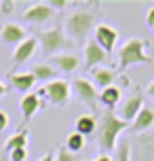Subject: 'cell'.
<instances>
[{
  "instance_id": "1",
  "label": "cell",
  "mask_w": 154,
  "mask_h": 161,
  "mask_svg": "<svg viewBox=\"0 0 154 161\" xmlns=\"http://www.w3.org/2000/svg\"><path fill=\"white\" fill-rule=\"evenodd\" d=\"M129 123H125L122 119H118L112 110H105L104 117H101V125H99L97 131V140L99 146L104 148V153H110L118 146V136L127 129Z\"/></svg>"
},
{
  "instance_id": "2",
  "label": "cell",
  "mask_w": 154,
  "mask_h": 161,
  "mask_svg": "<svg viewBox=\"0 0 154 161\" xmlns=\"http://www.w3.org/2000/svg\"><path fill=\"white\" fill-rule=\"evenodd\" d=\"M148 40L144 38H129L118 49V70H127L135 64H152V57L146 53Z\"/></svg>"
},
{
  "instance_id": "3",
  "label": "cell",
  "mask_w": 154,
  "mask_h": 161,
  "mask_svg": "<svg viewBox=\"0 0 154 161\" xmlns=\"http://www.w3.org/2000/svg\"><path fill=\"white\" fill-rule=\"evenodd\" d=\"M93 28H95V15L89 13V11H76V13H72V15L65 19L64 32L76 45V42L87 40V36L91 34Z\"/></svg>"
},
{
  "instance_id": "4",
  "label": "cell",
  "mask_w": 154,
  "mask_h": 161,
  "mask_svg": "<svg viewBox=\"0 0 154 161\" xmlns=\"http://www.w3.org/2000/svg\"><path fill=\"white\" fill-rule=\"evenodd\" d=\"M38 45L42 47L44 55L55 57L59 53H65V49L74 47V42L65 36L64 28H49V30H40L38 32Z\"/></svg>"
},
{
  "instance_id": "5",
  "label": "cell",
  "mask_w": 154,
  "mask_h": 161,
  "mask_svg": "<svg viewBox=\"0 0 154 161\" xmlns=\"http://www.w3.org/2000/svg\"><path fill=\"white\" fill-rule=\"evenodd\" d=\"M44 93H47V100H49L51 104L55 106H64L70 102V96H72V87H70V83L68 80H51L44 85Z\"/></svg>"
},
{
  "instance_id": "6",
  "label": "cell",
  "mask_w": 154,
  "mask_h": 161,
  "mask_svg": "<svg viewBox=\"0 0 154 161\" xmlns=\"http://www.w3.org/2000/svg\"><path fill=\"white\" fill-rule=\"evenodd\" d=\"M23 21H30V24H36V25H42L51 21L53 17H55V11L47 4V2H34L30 7L23 11Z\"/></svg>"
},
{
  "instance_id": "7",
  "label": "cell",
  "mask_w": 154,
  "mask_h": 161,
  "mask_svg": "<svg viewBox=\"0 0 154 161\" xmlns=\"http://www.w3.org/2000/svg\"><path fill=\"white\" fill-rule=\"evenodd\" d=\"M72 89H74V93L80 97L85 104H89V106H95L97 104V100H99V91H97V87L93 85V80H89V79H74V83H72Z\"/></svg>"
},
{
  "instance_id": "8",
  "label": "cell",
  "mask_w": 154,
  "mask_h": 161,
  "mask_svg": "<svg viewBox=\"0 0 154 161\" xmlns=\"http://www.w3.org/2000/svg\"><path fill=\"white\" fill-rule=\"evenodd\" d=\"M95 42L104 49L105 53L114 51L116 42H118V32H116V28H112L110 24H97L95 25Z\"/></svg>"
},
{
  "instance_id": "9",
  "label": "cell",
  "mask_w": 154,
  "mask_h": 161,
  "mask_svg": "<svg viewBox=\"0 0 154 161\" xmlns=\"http://www.w3.org/2000/svg\"><path fill=\"white\" fill-rule=\"evenodd\" d=\"M25 38H28V32H25L23 25H19V24H4L0 28V40L4 45H8V47L21 45Z\"/></svg>"
},
{
  "instance_id": "10",
  "label": "cell",
  "mask_w": 154,
  "mask_h": 161,
  "mask_svg": "<svg viewBox=\"0 0 154 161\" xmlns=\"http://www.w3.org/2000/svg\"><path fill=\"white\" fill-rule=\"evenodd\" d=\"M108 55H110V53H105L95 40H89V42L85 45V64H87V68H91V70L104 66L105 62H108Z\"/></svg>"
},
{
  "instance_id": "11",
  "label": "cell",
  "mask_w": 154,
  "mask_h": 161,
  "mask_svg": "<svg viewBox=\"0 0 154 161\" xmlns=\"http://www.w3.org/2000/svg\"><path fill=\"white\" fill-rule=\"evenodd\" d=\"M144 96L141 93H135V96H131L129 100H125L121 106V114H118V119H122L125 123H133L135 117L139 114V110L144 108Z\"/></svg>"
},
{
  "instance_id": "12",
  "label": "cell",
  "mask_w": 154,
  "mask_h": 161,
  "mask_svg": "<svg viewBox=\"0 0 154 161\" xmlns=\"http://www.w3.org/2000/svg\"><path fill=\"white\" fill-rule=\"evenodd\" d=\"M51 62H53V68H55L57 72L72 74V72L78 70V66H80V57L74 55V53H59V55L51 57Z\"/></svg>"
},
{
  "instance_id": "13",
  "label": "cell",
  "mask_w": 154,
  "mask_h": 161,
  "mask_svg": "<svg viewBox=\"0 0 154 161\" xmlns=\"http://www.w3.org/2000/svg\"><path fill=\"white\" fill-rule=\"evenodd\" d=\"M36 49H38V38L36 36H28L21 45L15 47V51H13V62L15 64H25L36 53Z\"/></svg>"
},
{
  "instance_id": "14",
  "label": "cell",
  "mask_w": 154,
  "mask_h": 161,
  "mask_svg": "<svg viewBox=\"0 0 154 161\" xmlns=\"http://www.w3.org/2000/svg\"><path fill=\"white\" fill-rule=\"evenodd\" d=\"M7 76H8V80H11V85H13L17 91H21V93H28V91L36 85V76H34L32 72H8Z\"/></svg>"
},
{
  "instance_id": "15",
  "label": "cell",
  "mask_w": 154,
  "mask_h": 161,
  "mask_svg": "<svg viewBox=\"0 0 154 161\" xmlns=\"http://www.w3.org/2000/svg\"><path fill=\"white\" fill-rule=\"evenodd\" d=\"M91 76H93V85L99 89L112 87L114 80H116V72L112 68H105V66H99V68H93L91 70Z\"/></svg>"
},
{
  "instance_id": "16",
  "label": "cell",
  "mask_w": 154,
  "mask_h": 161,
  "mask_svg": "<svg viewBox=\"0 0 154 161\" xmlns=\"http://www.w3.org/2000/svg\"><path fill=\"white\" fill-rule=\"evenodd\" d=\"M154 125V108L152 106H144L139 114L135 117V121L131 123V129L135 134H141V131H148V129Z\"/></svg>"
},
{
  "instance_id": "17",
  "label": "cell",
  "mask_w": 154,
  "mask_h": 161,
  "mask_svg": "<svg viewBox=\"0 0 154 161\" xmlns=\"http://www.w3.org/2000/svg\"><path fill=\"white\" fill-rule=\"evenodd\" d=\"M40 106H42V100L36 93H25L21 97V117H23V121L32 119L34 114L40 110Z\"/></svg>"
},
{
  "instance_id": "18",
  "label": "cell",
  "mask_w": 154,
  "mask_h": 161,
  "mask_svg": "<svg viewBox=\"0 0 154 161\" xmlns=\"http://www.w3.org/2000/svg\"><path fill=\"white\" fill-rule=\"evenodd\" d=\"M28 129L21 127L17 134L7 138V142H4V151L7 153H13V151H19V148H28Z\"/></svg>"
},
{
  "instance_id": "19",
  "label": "cell",
  "mask_w": 154,
  "mask_h": 161,
  "mask_svg": "<svg viewBox=\"0 0 154 161\" xmlns=\"http://www.w3.org/2000/svg\"><path fill=\"white\" fill-rule=\"evenodd\" d=\"M121 89L116 87V85H112V87H105L99 91V102L105 106V108H114V106L121 102Z\"/></svg>"
},
{
  "instance_id": "20",
  "label": "cell",
  "mask_w": 154,
  "mask_h": 161,
  "mask_svg": "<svg viewBox=\"0 0 154 161\" xmlns=\"http://www.w3.org/2000/svg\"><path fill=\"white\" fill-rule=\"evenodd\" d=\"M76 134H80V136H91L95 129H97V121L95 117H91V114H82L76 119Z\"/></svg>"
},
{
  "instance_id": "21",
  "label": "cell",
  "mask_w": 154,
  "mask_h": 161,
  "mask_svg": "<svg viewBox=\"0 0 154 161\" xmlns=\"http://www.w3.org/2000/svg\"><path fill=\"white\" fill-rule=\"evenodd\" d=\"M32 74L36 76V80H44V83L57 80V70L53 68V64H38V66H34Z\"/></svg>"
},
{
  "instance_id": "22",
  "label": "cell",
  "mask_w": 154,
  "mask_h": 161,
  "mask_svg": "<svg viewBox=\"0 0 154 161\" xmlns=\"http://www.w3.org/2000/svg\"><path fill=\"white\" fill-rule=\"evenodd\" d=\"M65 148L70 151V153H80L82 148H85V136H80V134H76V131H72L70 136L65 138Z\"/></svg>"
},
{
  "instance_id": "23",
  "label": "cell",
  "mask_w": 154,
  "mask_h": 161,
  "mask_svg": "<svg viewBox=\"0 0 154 161\" xmlns=\"http://www.w3.org/2000/svg\"><path fill=\"white\" fill-rule=\"evenodd\" d=\"M114 161H131V146L129 142H121L116 146V159Z\"/></svg>"
},
{
  "instance_id": "24",
  "label": "cell",
  "mask_w": 154,
  "mask_h": 161,
  "mask_svg": "<svg viewBox=\"0 0 154 161\" xmlns=\"http://www.w3.org/2000/svg\"><path fill=\"white\" fill-rule=\"evenodd\" d=\"M55 161H78V157L74 153H70L65 146H61V148H57V153H55Z\"/></svg>"
},
{
  "instance_id": "25",
  "label": "cell",
  "mask_w": 154,
  "mask_h": 161,
  "mask_svg": "<svg viewBox=\"0 0 154 161\" xmlns=\"http://www.w3.org/2000/svg\"><path fill=\"white\" fill-rule=\"evenodd\" d=\"M8 159L11 161H28V148H19V151L8 153Z\"/></svg>"
},
{
  "instance_id": "26",
  "label": "cell",
  "mask_w": 154,
  "mask_h": 161,
  "mask_svg": "<svg viewBox=\"0 0 154 161\" xmlns=\"http://www.w3.org/2000/svg\"><path fill=\"white\" fill-rule=\"evenodd\" d=\"M47 4H49L51 8H53V11H59V8H65L68 7V0H49V2H47Z\"/></svg>"
},
{
  "instance_id": "27",
  "label": "cell",
  "mask_w": 154,
  "mask_h": 161,
  "mask_svg": "<svg viewBox=\"0 0 154 161\" xmlns=\"http://www.w3.org/2000/svg\"><path fill=\"white\" fill-rule=\"evenodd\" d=\"M0 7H2V13H4V15H8V13H13L15 2H13V0H4V2H0Z\"/></svg>"
},
{
  "instance_id": "28",
  "label": "cell",
  "mask_w": 154,
  "mask_h": 161,
  "mask_svg": "<svg viewBox=\"0 0 154 161\" xmlns=\"http://www.w3.org/2000/svg\"><path fill=\"white\" fill-rule=\"evenodd\" d=\"M8 125V117L4 110H0V131H4V127Z\"/></svg>"
},
{
  "instance_id": "29",
  "label": "cell",
  "mask_w": 154,
  "mask_h": 161,
  "mask_svg": "<svg viewBox=\"0 0 154 161\" xmlns=\"http://www.w3.org/2000/svg\"><path fill=\"white\" fill-rule=\"evenodd\" d=\"M146 21H148V25L150 28H154V7L148 11V15H146Z\"/></svg>"
},
{
  "instance_id": "30",
  "label": "cell",
  "mask_w": 154,
  "mask_h": 161,
  "mask_svg": "<svg viewBox=\"0 0 154 161\" xmlns=\"http://www.w3.org/2000/svg\"><path fill=\"white\" fill-rule=\"evenodd\" d=\"M91 161H114V159H112L108 153H101V155H97L95 159H91Z\"/></svg>"
},
{
  "instance_id": "31",
  "label": "cell",
  "mask_w": 154,
  "mask_h": 161,
  "mask_svg": "<svg viewBox=\"0 0 154 161\" xmlns=\"http://www.w3.org/2000/svg\"><path fill=\"white\" fill-rule=\"evenodd\" d=\"M38 161H55V155H51V153H47L44 157H40Z\"/></svg>"
},
{
  "instance_id": "32",
  "label": "cell",
  "mask_w": 154,
  "mask_h": 161,
  "mask_svg": "<svg viewBox=\"0 0 154 161\" xmlns=\"http://www.w3.org/2000/svg\"><path fill=\"white\" fill-rule=\"evenodd\" d=\"M148 96H150V97L154 100V80L150 83V85H148Z\"/></svg>"
},
{
  "instance_id": "33",
  "label": "cell",
  "mask_w": 154,
  "mask_h": 161,
  "mask_svg": "<svg viewBox=\"0 0 154 161\" xmlns=\"http://www.w3.org/2000/svg\"><path fill=\"white\" fill-rule=\"evenodd\" d=\"M4 93H7V85H4V83H2V80H0V97L4 96Z\"/></svg>"
},
{
  "instance_id": "34",
  "label": "cell",
  "mask_w": 154,
  "mask_h": 161,
  "mask_svg": "<svg viewBox=\"0 0 154 161\" xmlns=\"http://www.w3.org/2000/svg\"><path fill=\"white\" fill-rule=\"evenodd\" d=\"M0 161H11V159H8V157H2V159H0Z\"/></svg>"
},
{
  "instance_id": "35",
  "label": "cell",
  "mask_w": 154,
  "mask_h": 161,
  "mask_svg": "<svg viewBox=\"0 0 154 161\" xmlns=\"http://www.w3.org/2000/svg\"><path fill=\"white\" fill-rule=\"evenodd\" d=\"M150 30H152V34H154V28H150Z\"/></svg>"
}]
</instances>
